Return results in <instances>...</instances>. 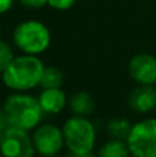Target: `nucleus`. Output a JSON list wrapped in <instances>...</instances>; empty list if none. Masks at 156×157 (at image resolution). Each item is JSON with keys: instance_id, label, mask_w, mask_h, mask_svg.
<instances>
[{"instance_id": "f257e3e1", "label": "nucleus", "mask_w": 156, "mask_h": 157, "mask_svg": "<svg viewBox=\"0 0 156 157\" xmlns=\"http://www.w3.org/2000/svg\"><path fill=\"white\" fill-rule=\"evenodd\" d=\"M46 66L36 55L25 54L14 57L10 65L2 73L3 83L14 91H28L40 84Z\"/></svg>"}, {"instance_id": "f03ea898", "label": "nucleus", "mask_w": 156, "mask_h": 157, "mask_svg": "<svg viewBox=\"0 0 156 157\" xmlns=\"http://www.w3.org/2000/svg\"><path fill=\"white\" fill-rule=\"evenodd\" d=\"M3 112L7 125L25 131H30L37 127L44 113L37 98L21 92L7 97L3 105Z\"/></svg>"}, {"instance_id": "7ed1b4c3", "label": "nucleus", "mask_w": 156, "mask_h": 157, "mask_svg": "<svg viewBox=\"0 0 156 157\" xmlns=\"http://www.w3.org/2000/svg\"><path fill=\"white\" fill-rule=\"evenodd\" d=\"M14 44L25 54H41L50 46L51 35L49 28L40 21L29 19L15 26L13 32Z\"/></svg>"}, {"instance_id": "20e7f679", "label": "nucleus", "mask_w": 156, "mask_h": 157, "mask_svg": "<svg viewBox=\"0 0 156 157\" xmlns=\"http://www.w3.org/2000/svg\"><path fill=\"white\" fill-rule=\"evenodd\" d=\"M64 141L71 153L91 152L96 145V128L86 116H73L62 127Z\"/></svg>"}, {"instance_id": "39448f33", "label": "nucleus", "mask_w": 156, "mask_h": 157, "mask_svg": "<svg viewBox=\"0 0 156 157\" xmlns=\"http://www.w3.org/2000/svg\"><path fill=\"white\" fill-rule=\"evenodd\" d=\"M126 142L134 157H156V119H144L133 124Z\"/></svg>"}, {"instance_id": "423d86ee", "label": "nucleus", "mask_w": 156, "mask_h": 157, "mask_svg": "<svg viewBox=\"0 0 156 157\" xmlns=\"http://www.w3.org/2000/svg\"><path fill=\"white\" fill-rule=\"evenodd\" d=\"M29 131L7 125L0 135V152L3 157H33L35 145Z\"/></svg>"}, {"instance_id": "0eeeda50", "label": "nucleus", "mask_w": 156, "mask_h": 157, "mask_svg": "<svg viewBox=\"0 0 156 157\" xmlns=\"http://www.w3.org/2000/svg\"><path fill=\"white\" fill-rule=\"evenodd\" d=\"M32 139L35 150L44 157H54L65 145L62 130L53 124L37 125L35 128Z\"/></svg>"}, {"instance_id": "6e6552de", "label": "nucleus", "mask_w": 156, "mask_h": 157, "mask_svg": "<svg viewBox=\"0 0 156 157\" xmlns=\"http://www.w3.org/2000/svg\"><path fill=\"white\" fill-rule=\"evenodd\" d=\"M129 73L133 80L144 86L156 84V57L151 54H137L129 62Z\"/></svg>"}, {"instance_id": "1a4fd4ad", "label": "nucleus", "mask_w": 156, "mask_h": 157, "mask_svg": "<svg viewBox=\"0 0 156 157\" xmlns=\"http://www.w3.org/2000/svg\"><path fill=\"white\" fill-rule=\"evenodd\" d=\"M129 106L137 113H146L156 108V88L154 86H144L134 88L129 95Z\"/></svg>"}, {"instance_id": "9d476101", "label": "nucleus", "mask_w": 156, "mask_h": 157, "mask_svg": "<svg viewBox=\"0 0 156 157\" xmlns=\"http://www.w3.org/2000/svg\"><path fill=\"white\" fill-rule=\"evenodd\" d=\"M37 99L43 112L49 114L60 113L66 106V95L61 90V87L60 88H43Z\"/></svg>"}, {"instance_id": "9b49d317", "label": "nucleus", "mask_w": 156, "mask_h": 157, "mask_svg": "<svg viewBox=\"0 0 156 157\" xmlns=\"http://www.w3.org/2000/svg\"><path fill=\"white\" fill-rule=\"evenodd\" d=\"M94 98L86 91H77L69 99V108L77 116H88L94 110Z\"/></svg>"}, {"instance_id": "f8f14e48", "label": "nucleus", "mask_w": 156, "mask_h": 157, "mask_svg": "<svg viewBox=\"0 0 156 157\" xmlns=\"http://www.w3.org/2000/svg\"><path fill=\"white\" fill-rule=\"evenodd\" d=\"M130 150L126 141L122 139H109L101 146L98 157H129Z\"/></svg>"}, {"instance_id": "ddd939ff", "label": "nucleus", "mask_w": 156, "mask_h": 157, "mask_svg": "<svg viewBox=\"0 0 156 157\" xmlns=\"http://www.w3.org/2000/svg\"><path fill=\"white\" fill-rule=\"evenodd\" d=\"M133 125L130 124L129 120L126 119H112L109 123L107 124V131L113 139H122V141H126L127 136H129L130 131H131Z\"/></svg>"}, {"instance_id": "4468645a", "label": "nucleus", "mask_w": 156, "mask_h": 157, "mask_svg": "<svg viewBox=\"0 0 156 157\" xmlns=\"http://www.w3.org/2000/svg\"><path fill=\"white\" fill-rule=\"evenodd\" d=\"M62 81L64 75L60 69L55 68V66H46L39 86L41 88H60L62 86Z\"/></svg>"}, {"instance_id": "2eb2a0df", "label": "nucleus", "mask_w": 156, "mask_h": 157, "mask_svg": "<svg viewBox=\"0 0 156 157\" xmlns=\"http://www.w3.org/2000/svg\"><path fill=\"white\" fill-rule=\"evenodd\" d=\"M13 59H14V54L11 47L6 41L0 40V73H3L6 71V68L10 65V62Z\"/></svg>"}, {"instance_id": "dca6fc26", "label": "nucleus", "mask_w": 156, "mask_h": 157, "mask_svg": "<svg viewBox=\"0 0 156 157\" xmlns=\"http://www.w3.org/2000/svg\"><path fill=\"white\" fill-rule=\"evenodd\" d=\"M76 3V0H47V4L55 10H69Z\"/></svg>"}, {"instance_id": "f3484780", "label": "nucleus", "mask_w": 156, "mask_h": 157, "mask_svg": "<svg viewBox=\"0 0 156 157\" xmlns=\"http://www.w3.org/2000/svg\"><path fill=\"white\" fill-rule=\"evenodd\" d=\"M24 6L30 8H40L44 4H47V0H19Z\"/></svg>"}, {"instance_id": "a211bd4d", "label": "nucleus", "mask_w": 156, "mask_h": 157, "mask_svg": "<svg viewBox=\"0 0 156 157\" xmlns=\"http://www.w3.org/2000/svg\"><path fill=\"white\" fill-rule=\"evenodd\" d=\"M13 2L14 0H0V14L7 13L13 6Z\"/></svg>"}, {"instance_id": "6ab92c4d", "label": "nucleus", "mask_w": 156, "mask_h": 157, "mask_svg": "<svg viewBox=\"0 0 156 157\" xmlns=\"http://www.w3.org/2000/svg\"><path fill=\"white\" fill-rule=\"evenodd\" d=\"M6 127H7V121H6L4 112H3V109H0V131H3Z\"/></svg>"}, {"instance_id": "aec40b11", "label": "nucleus", "mask_w": 156, "mask_h": 157, "mask_svg": "<svg viewBox=\"0 0 156 157\" xmlns=\"http://www.w3.org/2000/svg\"><path fill=\"white\" fill-rule=\"evenodd\" d=\"M69 157H96L91 152H86V153H71Z\"/></svg>"}, {"instance_id": "412c9836", "label": "nucleus", "mask_w": 156, "mask_h": 157, "mask_svg": "<svg viewBox=\"0 0 156 157\" xmlns=\"http://www.w3.org/2000/svg\"><path fill=\"white\" fill-rule=\"evenodd\" d=\"M0 135H2V131H0Z\"/></svg>"}]
</instances>
